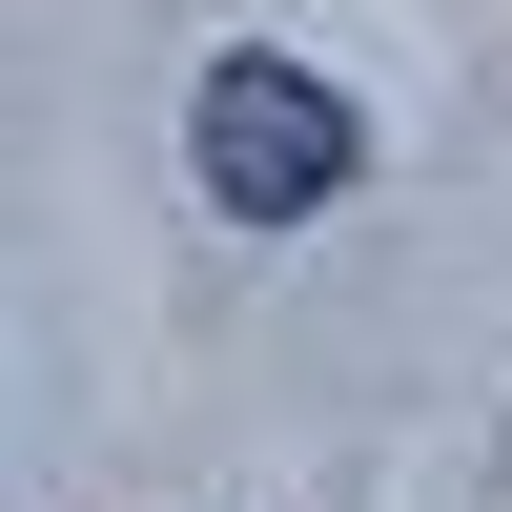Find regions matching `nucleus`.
I'll list each match as a JSON object with an SVG mask.
<instances>
[{
	"mask_svg": "<svg viewBox=\"0 0 512 512\" xmlns=\"http://www.w3.org/2000/svg\"><path fill=\"white\" fill-rule=\"evenodd\" d=\"M185 185H205V226H328V205L369 185V123H349V82L328 62H287V41H226L205 62V103H185Z\"/></svg>",
	"mask_w": 512,
	"mask_h": 512,
	"instance_id": "1",
	"label": "nucleus"
}]
</instances>
